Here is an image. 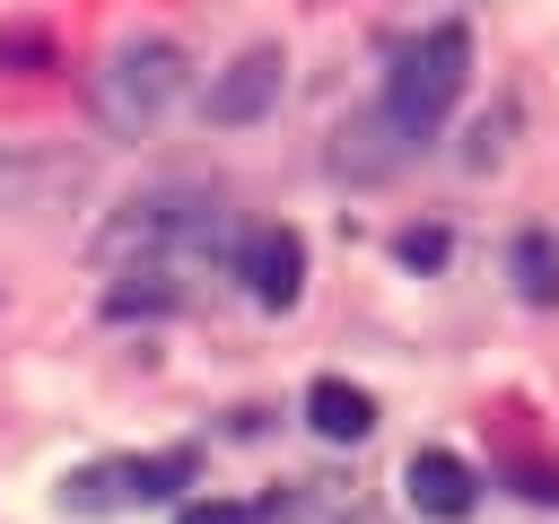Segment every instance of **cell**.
<instances>
[{
  "mask_svg": "<svg viewBox=\"0 0 559 524\" xmlns=\"http://www.w3.org/2000/svg\"><path fill=\"white\" fill-rule=\"evenodd\" d=\"M175 524H253V507H236V498H201V507H183Z\"/></svg>",
  "mask_w": 559,
  "mask_h": 524,
  "instance_id": "7c38bea8",
  "label": "cell"
},
{
  "mask_svg": "<svg viewBox=\"0 0 559 524\" xmlns=\"http://www.w3.org/2000/svg\"><path fill=\"white\" fill-rule=\"evenodd\" d=\"M515 271H524V297H533V306H550V297H559V271H550V236H524V245H515Z\"/></svg>",
  "mask_w": 559,
  "mask_h": 524,
  "instance_id": "9c48e42d",
  "label": "cell"
},
{
  "mask_svg": "<svg viewBox=\"0 0 559 524\" xmlns=\"http://www.w3.org/2000/svg\"><path fill=\"white\" fill-rule=\"evenodd\" d=\"M402 262H411V271L445 262V227H411V236H402Z\"/></svg>",
  "mask_w": 559,
  "mask_h": 524,
  "instance_id": "8fae6325",
  "label": "cell"
},
{
  "mask_svg": "<svg viewBox=\"0 0 559 524\" xmlns=\"http://www.w3.org/2000/svg\"><path fill=\"white\" fill-rule=\"evenodd\" d=\"M210 245H218V201H210V192H148V201H131V210L96 236V262H105V271L183 279Z\"/></svg>",
  "mask_w": 559,
  "mask_h": 524,
  "instance_id": "7a4b0ae2",
  "label": "cell"
},
{
  "mask_svg": "<svg viewBox=\"0 0 559 524\" xmlns=\"http://www.w3.org/2000/svg\"><path fill=\"white\" fill-rule=\"evenodd\" d=\"M44 61H52L44 26H0V70H44Z\"/></svg>",
  "mask_w": 559,
  "mask_h": 524,
  "instance_id": "30bf717a",
  "label": "cell"
},
{
  "mask_svg": "<svg viewBox=\"0 0 559 524\" xmlns=\"http://www.w3.org/2000/svg\"><path fill=\"white\" fill-rule=\"evenodd\" d=\"M236 271H245V288H253V306H297V288H306V245H297V227H253L245 236V253H236Z\"/></svg>",
  "mask_w": 559,
  "mask_h": 524,
  "instance_id": "5b68a950",
  "label": "cell"
},
{
  "mask_svg": "<svg viewBox=\"0 0 559 524\" xmlns=\"http://www.w3.org/2000/svg\"><path fill=\"white\" fill-rule=\"evenodd\" d=\"M201 105H210V122H262V114L280 105V52H271V44H262V52H245L227 79H210V96H201Z\"/></svg>",
  "mask_w": 559,
  "mask_h": 524,
  "instance_id": "52a82bcc",
  "label": "cell"
},
{
  "mask_svg": "<svg viewBox=\"0 0 559 524\" xmlns=\"http://www.w3.org/2000/svg\"><path fill=\"white\" fill-rule=\"evenodd\" d=\"M402 489H411V507H419V515H437V524H463V515L480 507L472 463H463V454H445V445H419V454H411V472H402Z\"/></svg>",
  "mask_w": 559,
  "mask_h": 524,
  "instance_id": "8992f818",
  "label": "cell"
},
{
  "mask_svg": "<svg viewBox=\"0 0 559 524\" xmlns=\"http://www.w3.org/2000/svg\"><path fill=\"white\" fill-rule=\"evenodd\" d=\"M463 79H472V35H463L454 17L428 26L419 44H402V61H393L376 114L341 131V166H349V175H384V166H402L419 140H437V122L454 114Z\"/></svg>",
  "mask_w": 559,
  "mask_h": 524,
  "instance_id": "6da1fadb",
  "label": "cell"
},
{
  "mask_svg": "<svg viewBox=\"0 0 559 524\" xmlns=\"http://www.w3.org/2000/svg\"><path fill=\"white\" fill-rule=\"evenodd\" d=\"M192 480V454H157V463H87L61 480V507L70 515H105V507H131V498H175Z\"/></svg>",
  "mask_w": 559,
  "mask_h": 524,
  "instance_id": "277c9868",
  "label": "cell"
},
{
  "mask_svg": "<svg viewBox=\"0 0 559 524\" xmlns=\"http://www.w3.org/2000/svg\"><path fill=\"white\" fill-rule=\"evenodd\" d=\"M306 419H314V437H332V445H358V437L376 428V402H367L358 384H341V376H323V384L306 393Z\"/></svg>",
  "mask_w": 559,
  "mask_h": 524,
  "instance_id": "ba28073f",
  "label": "cell"
},
{
  "mask_svg": "<svg viewBox=\"0 0 559 524\" xmlns=\"http://www.w3.org/2000/svg\"><path fill=\"white\" fill-rule=\"evenodd\" d=\"M183 96V44H166V35H140V44H122L105 70H96V114H105V131H148L166 105Z\"/></svg>",
  "mask_w": 559,
  "mask_h": 524,
  "instance_id": "3957f363",
  "label": "cell"
}]
</instances>
